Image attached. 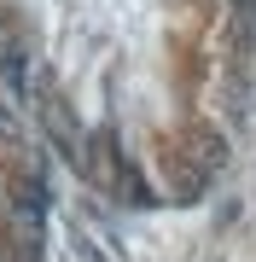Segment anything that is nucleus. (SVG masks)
Masks as SVG:
<instances>
[{
	"instance_id": "2",
	"label": "nucleus",
	"mask_w": 256,
	"mask_h": 262,
	"mask_svg": "<svg viewBox=\"0 0 256 262\" xmlns=\"http://www.w3.org/2000/svg\"><path fill=\"white\" fill-rule=\"evenodd\" d=\"M53 169V151L0 76V262H47Z\"/></svg>"
},
{
	"instance_id": "1",
	"label": "nucleus",
	"mask_w": 256,
	"mask_h": 262,
	"mask_svg": "<svg viewBox=\"0 0 256 262\" xmlns=\"http://www.w3.org/2000/svg\"><path fill=\"white\" fill-rule=\"evenodd\" d=\"M0 76L94 192L198 204L250 117L256 0H0Z\"/></svg>"
}]
</instances>
